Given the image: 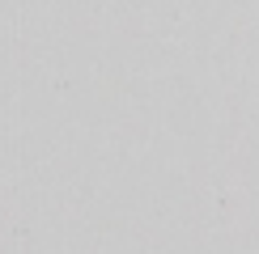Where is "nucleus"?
I'll use <instances>...</instances> for the list:
<instances>
[]
</instances>
